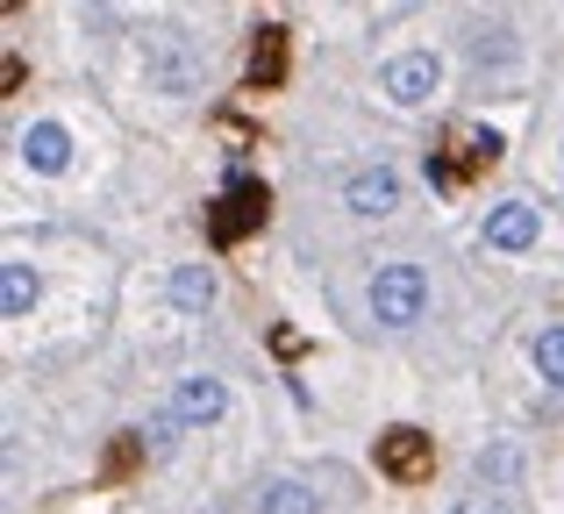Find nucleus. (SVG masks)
<instances>
[{
  "label": "nucleus",
  "mask_w": 564,
  "mask_h": 514,
  "mask_svg": "<svg viewBox=\"0 0 564 514\" xmlns=\"http://www.w3.org/2000/svg\"><path fill=\"white\" fill-rule=\"evenodd\" d=\"M258 222H264V186H258V179H236L229 194L215 200V215H207L215 243H236V237H250Z\"/></svg>",
  "instance_id": "obj_6"
},
{
  "label": "nucleus",
  "mask_w": 564,
  "mask_h": 514,
  "mask_svg": "<svg viewBox=\"0 0 564 514\" xmlns=\"http://www.w3.org/2000/svg\"><path fill=\"white\" fill-rule=\"evenodd\" d=\"M429 464H436V444H429L422 429H408V422H393V429L379 436V472L400 479V486H422Z\"/></svg>",
  "instance_id": "obj_4"
},
{
  "label": "nucleus",
  "mask_w": 564,
  "mask_h": 514,
  "mask_svg": "<svg viewBox=\"0 0 564 514\" xmlns=\"http://www.w3.org/2000/svg\"><path fill=\"white\" fill-rule=\"evenodd\" d=\"M258 514H322V493L301 479H272V486H258Z\"/></svg>",
  "instance_id": "obj_12"
},
{
  "label": "nucleus",
  "mask_w": 564,
  "mask_h": 514,
  "mask_svg": "<svg viewBox=\"0 0 564 514\" xmlns=\"http://www.w3.org/2000/svg\"><path fill=\"white\" fill-rule=\"evenodd\" d=\"M536 237H543V215L529 208V200H500V208L486 215V251H529Z\"/></svg>",
  "instance_id": "obj_9"
},
{
  "label": "nucleus",
  "mask_w": 564,
  "mask_h": 514,
  "mask_svg": "<svg viewBox=\"0 0 564 514\" xmlns=\"http://www.w3.org/2000/svg\"><path fill=\"white\" fill-rule=\"evenodd\" d=\"M14 151H22V165H29V172L57 179V172L72 165V129H65V122H29L22 136H14Z\"/></svg>",
  "instance_id": "obj_8"
},
{
  "label": "nucleus",
  "mask_w": 564,
  "mask_h": 514,
  "mask_svg": "<svg viewBox=\"0 0 564 514\" xmlns=\"http://www.w3.org/2000/svg\"><path fill=\"white\" fill-rule=\"evenodd\" d=\"M180 429H186V422L172 415V407H158V415L143 422V436H151V450H172V444H180Z\"/></svg>",
  "instance_id": "obj_17"
},
{
  "label": "nucleus",
  "mask_w": 564,
  "mask_h": 514,
  "mask_svg": "<svg viewBox=\"0 0 564 514\" xmlns=\"http://www.w3.org/2000/svg\"><path fill=\"white\" fill-rule=\"evenodd\" d=\"M536 372H543V386L564 393V329H543L536 336Z\"/></svg>",
  "instance_id": "obj_16"
},
{
  "label": "nucleus",
  "mask_w": 564,
  "mask_h": 514,
  "mask_svg": "<svg viewBox=\"0 0 564 514\" xmlns=\"http://www.w3.org/2000/svg\"><path fill=\"white\" fill-rule=\"evenodd\" d=\"M36 264H22V258H8L0 264V315L8 321H29V307H36Z\"/></svg>",
  "instance_id": "obj_11"
},
{
  "label": "nucleus",
  "mask_w": 564,
  "mask_h": 514,
  "mask_svg": "<svg viewBox=\"0 0 564 514\" xmlns=\"http://www.w3.org/2000/svg\"><path fill=\"white\" fill-rule=\"evenodd\" d=\"M457 157H465V172L500 165V129H465V136H457Z\"/></svg>",
  "instance_id": "obj_15"
},
{
  "label": "nucleus",
  "mask_w": 564,
  "mask_h": 514,
  "mask_svg": "<svg viewBox=\"0 0 564 514\" xmlns=\"http://www.w3.org/2000/svg\"><path fill=\"white\" fill-rule=\"evenodd\" d=\"M286 57H293V36L279 22H264L258 36H250V86H279L286 79Z\"/></svg>",
  "instance_id": "obj_10"
},
{
  "label": "nucleus",
  "mask_w": 564,
  "mask_h": 514,
  "mask_svg": "<svg viewBox=\"0 0 564 514\" xmlns=\"http://www.w3.org/2000/svg\"><path fill=\"white\" fill-rule=\"evenodd\" d=\"M379 86L400 100V108H429V100L443 94V57L436 51H400L393 65L379 72Z\"/></svg>",
  "instance_id": "obj_3"
},
{
  "label": "nucleus",
  "mask_w": 564,
  "mask_h": 514,
  "mask_svg": "<svg viewBox=\"0 0 564 514\" xmlns=\"http://www.w3.org/2000/svg\"><path fill=\"white\" fill-rule=\"evenodd\" d=\"M429 315V272L422 264H379L372 272V321L379 329H414Z\"/></svg>",
  "instance_id": "obj_2"
},
{
  "label": "nucleus",
  "mask_w": 564,
  "mask_h": 514,
  "mask_svg": "<svg viewBox=\"0 0 564 514\" xmlns=\"http://www.w3.org/2000/svg\"><path fill=\"white\" fill-rule=\"evenodd\" d=\"M457 514H508V507H494V501H465Z\"/></svg>",
  "instance_id": "obj_18"
},
{
  "label": "nucleus",
  "mask_w": 564,
  "mask_h": 514,
  "mask_svg": "<svg viewBox=\"0 0 564 514\" xmlns=\"http://www.w3.org/2000/svg\"><path fill=\"white\" fill-rule=\"evenodd\" d=\"M172 415H180L186 429H215V422L229 415V386L207 379V372H193V379H180V393H172Z\"/></svg>",
  "instance_id": "obj_7"
},
{
  "label": "nucleus",
  "mask_w": 564,
  "mask_h": 514,
  "mask_svg": "<svg viewBox=\"0 0 564 514\" xmlns=\"http://www.w3.org/2000/svg\"><path fill=\"white\" fill-rule=\"evenodd\" d=\"M479 479H486V486H514V479H522V450H514V444L479 450Z\"/></svg>",
  "instance_id": "obj_14"
},
{
  "label": "nucleus",
  "mask_w": 564,
  "mask_h": 514,
  "mask_svg": "<svg viewBox=\"0 0 564 514\" xmlns=\"http://www.w3.org/2000/svg\"><path fill=\"white\" fill-rule=\"evenodd\" d=\"M172 300H180L186 315H207V307H215V272H207V264H180V272H172Z\"/></svg>",
  "instance_id": "obj_13"
},
{
  "label": "nucleus",
  "mask_w": 564,
  "mask_h": 514,
  "mask_svg": "<svg viewBox=\"0 0 564 514\" xmlns=\"http://www.w3.org/2000/svg\"><path fill=\"white\" fill-rule=\"evenodd\" d=\"M143 79H151L158 94L186 100V94H200V79H207V51L186 29H151V36H143Z\"/></svg>",
  "instance_id": "obj_1"
},
{
  "label": "nucleus",
  "mask_w": 564,
  "mask_h": 514,
  "mask_svg": "<svg viewBox=\"0 0 564 514\" xmlns=\"http://www.w3.org/2000/svg\"><path fill=\"white\" fill-rule=\"evenodd\" d=\"M344 208L358 215V222H379V215L400 208V172L393 165H358L344 179Z\"/></svg>",
  "instance_id": "obj_5"
}]
</instances>
